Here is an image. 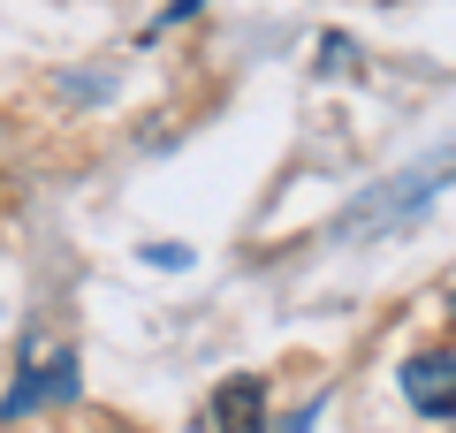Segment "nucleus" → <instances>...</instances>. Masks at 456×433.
I'll use <instances>...</instances> for the list:
<instances>
[{
	"instance_id": "obj_1",
	"label": "nucleus",
	"mask_w": 456,
	"mask_h": 433,
	"mask_svg": "<svg viewBox=\"0 0 456 433\" xmlns=\"http://www.w3.org/2000/svg\"><path fill=\"white\" fill-rule=\"evenodd\" d=\"M84 372H77V350H38V335L23 342V365H16V388L0 396V426H16V418L31 411H61V403H77Z\"/></svg>"
},
{
	"instance_id": "obj_2",
	"label": "nucleus",
	"mask_w": 456,
	"mask_h": 433,
	"mask_svg": "<svg viewBox=\"0 0 456 433\" xmlns=\"http://www.w3.org/2000/svg\"><path fill=\"white\" fill-rule=\"evenodd\" d=\"M441 176H449V160H434V167H411V176H395V183H388V191H380V198H358V206L342 213V236H358V228H365V236H373V228H388L395 213L426 206V198L441 191Z\"/></svg>"
},
{
	"instance_id": "obj_3",
	"label": "nucleus",
	"mask_w": 456,
	"mask_h": 433,
	"mask_svg": "<svg viewBox=\"0 0 456 433\" xmlns=\"http://www.w3.org/2000/svg\"><path fill=\"white\" fill-rule=\"evenodd\" d=\"M403 396H411V411H426L441 426V418H456V365H449V350H419L403 365Z\"/></svg>"
},
{
	"instance_id": "obj_4",
	"label": "nucleus",
	"mask_w": 456,
	"mask_h": 433,
	"mask_svg": "<svg viewBox=\"0 0 456 433\" xmlns=\"http://www.w3.org/2000/svg\"><path fill=\"white\" fill-rule=\"evenodd\" d=\"M213 433H266V380H221L213 388Z\"/></svg>"
},
{
	"instance_id": "obj_5",
	"label": "nucleus",
	"mask_w": 456,
	"mask_h": 433,
	"mask_svg": "<svg viewBox=\"0 0 456 433\" xmlns=\"http://www.w3.org/2000/svg\"><path fill=\"white\" fill-rule=\"evenodd\" d=\"M145 266H191V243H145Z\"/></svg>"
},
{
	"instance_id": "obj_6",
	"label": "nucleus",
	"mask_w": 456,
	"mask_h": 433,
	"mask_svg": "<svg viewBox=\"0 0 456 433\" xmlns=\"http://www.w3.org/2000/svg\"><path fill=\"white\" fill-rule=\"evenodd\" d=\"M320 411H327V403H305V411H297V418H281L274 433H312V418H320Z\"/></svg>"
},
{
	"instance_id": "obj_7",
	"label": "nucleus",
	"mask_w": 456,
	"mask_h": 433,
	"mask_svg": "<svg viewBox=\"0 0 456 433\" xmlns=\"http://www.w3.org/2000/svg\"><path fill=\"white\" fill-rule=\"evenodd\" d=\"M198 8H206V0H167V16L152 23V31H167V23H183V16H198Z\"/></svg>"
}]
</instances>
